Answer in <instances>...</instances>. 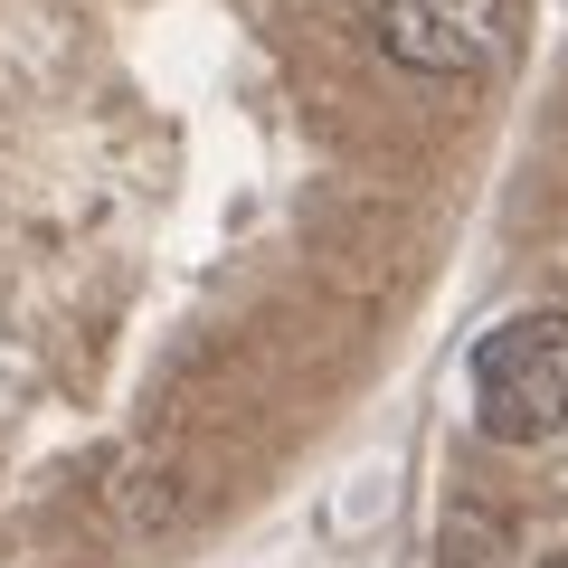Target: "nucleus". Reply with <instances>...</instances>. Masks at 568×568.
I'll use <instances>...</instances> for the list:
<instances>
[{
    "mask_svg": "<svg viewBox=\"0 0 568 568\" xmlns=\"http://www.w3.org/2000/svg\"><path fill=\"white\" fill-rule=\"evenodd\" d=\"M474 426L493 446L568 436V313H511L474 342Z\"/></svg>",
    "mask_w": 568,
    "mask_h": 568,
    "instance_id": "f257e3e1",
    "label": "nucleus"
},
{
    "mask_svg": "<svg viewBox=\"0 0 568 568\" xmlns=\"http://www.w3.org/2000/svg\"><path fill=\"white\" fill-rule=\"evenodd\" d=\"M369 39L407 77H493L511 58V0H369Z\"/></svg>",
    "mask_w": 568,
    "mask_h": 568,
    "instance_id": "f03ea898",
    "label": "nucleus"
},
{
    "mask_svg": "<svg viewBox=\"0 0 568 568\" xmlns=\"http://www.w3.org/2000/svg\"><path fill=\"white\" fill-rule=\"evenodd\" d=\"M549 568H568V559H549Z\"/></svg>",
    "mask_w": 568,
    "mask_h": 568,
    "instance_id": "7ed1b4c3",
    "label": "nucleus"
}]
</instances>
